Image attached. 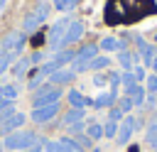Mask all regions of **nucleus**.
Masks as SVG:
<instances>
[{
  "label": "nucleus",
  "mask_w": 157,
  "mask_h": 152,
  "mask_svg": "<svg viewBox=\"0 0 157 152\" xmlns=\"http://www.w3.org/2000/svg\"><path fill=\"white\" fill-rule=\"evenodd\" d=\"M74 78H76L74 69H56V71L49 76V83H54V86H64V83H71Z\"/></svg>",
  "instance_id": "obj_9"
},
{
  "label": "nucleus",
  "mask_w": 157,
  "mask_h": 152,
  "mask_svg": "<svg viewBox=\"0 0 157 152\" xmlns=\"http://www.w3.org/2000/svg\"><path fill=\"white\" fill-rule=\"evenodd\" d=\"M150 66H152V69H155V74H157V56L152 59V64H150Z\"/></svg>",
  "instance_id": "obj_37"
},
{
  "label": "nucleus",
  "mask_w": 157,
  "mask_h": 152,
  "mask_svg": "<svg viewBox=\"0 0 157 152\" xmlns=\"http://www.w3.org/2000/svg\"><path fill=\"white\" fill-rule=\"evenodd\" d=\"M81 120H83V108H71V110L64 115V120H61V123L71 127V125H76V123H81Z\"/></svg>",
  "instance_id": "obj_17"
},
{
  "label": "nucleus",
  "mask_w": 157,
  "mask_h": 152,
  "mask_svg": "<svg viewBox=\"0 0 157 152\" xmlns=\"http://www.w3.org/2000/svg\"><path fill=\"white\" fill-rule=\"evenodd\" d=\"M113 103H115V93H110V91L98 93V98L93 101V105H96V108H113Z\"/></svg>",
  "instance_id": "obj_16"
},
{
  "label": "nucleus",
  "mask_w": 157,
  "mask_h": 152,
  "mask_svg": "<svg viewBox=\"0 0 157 152\" xmlns=\"http://www.w3.org/2000/svg\"><path fill=\"white\" fill-rule=\"evenodd\" d=\"M86 135H88L91 140H101V137H103V125H101V123H91V125H86Z\"/></svg>",
  "instance_id": "obj_22"
},
{
  "label": "nucleus",
  "mask_w": 157,
  "mask_h": 152,
  "mask_svg": "<svg viewBox=\"0 0 157 152\" xmlns=\"http://www.w3.org/2000/svg\"><path fill=\"white\" fill-rule=\"evenodd\" d=\"M105 66H110V59H108V56H96V59L88 61V71H101V69H105Z\"/></svg>",
  "instance_id": "obj_20"
},
{
  "label": "nucleus",
  "mask_w": 157,
  "mask_h": 152,
  "mask_svg": "<svg viewBox=\"0 0 157 152\" xmlns=\"http://www.w3.org/2000/svg\"><path fill=\"white\" fill-rule=\"evenodd\" d=\"M118 108H120L123 113H130V110L135 108V105H132V98H130V96H125V98H120V101H118Z\"/></svg>",
  "instance_id": "obj_29"
},
{
  "label": "nucleus",
  "mask_w": 157,
  "mask_h": 152,
  "mask_svg": "<svg viewBox=\"0 0 157 152\" xmlns=\"http://www.w3.org/2000/svg\"><path fill=\"white\" fill-rule=\"evenodd\" d=\"M56 113H59V103H52V105H42V108H34L29 118H32L37 125H44V123H49L52 118H56Z\"/></svg>",
  "instance_id": "obj_5"
},
{
  "label": "nucleus",
  "mask_w": 157,
  "mask_h": 152,
  "mask_svg": "<svg viewBox=\"0 0 157 152\" xmlns=\"http://www.w3.org/2000/svg\"><path fill=\"white\" fill-rule=\"evenodd\" d=\"M128 96L132 98V105H137V108H140V105H145L147 91H145V86H142V83H135V86H132V88L128 91Z\"/></svg>",
  "instance_id": "obj_13"
},
{
  "label": "nucleus",
  "mask_w": 157,
  "mask_h": 152,
  "mask_svg": "<svg viewBox=\"0 0 157 152\" xmlns=\"http://www.w3.org/2000/svg\"><path fill=\"white\" fill-rule=\"evenodd\" d=\"M125 118V113L120 110V108H110V113H108V120H113V123H118L120 125V120Z\"/></svg>",
  "instance_id": "obj_30"
},
{
  "label": "nucleus",
  "mask_w": 157,
  "mask_h": 152,
  "mask_svg": "<svg viewBox=\"0 0 157 152\" xmlns=\"http://www.w3.org/2000/svg\"><path fill=\"white\" fill-rule=\"evenodd\" d=\"M5 2H7V0H0V7H2V5H5Z\"/></svg>",
  "instance_id": "obj_39"
},
{
  "label": "nucleus",
  "mask_w": 157,
  "mask_h": 152,
  "mask_svg": "<svg viewBox=\"0 0 157 152\" xmlns=\"http://www.w3.org/2000/svg\"><path fill=\"white\" fill-rule=\"evenodd\" d=\"M76 5V0H54V7L56 10H71Z\"/></svg>",
  "instance_id": "obj_31"
},
{
  "label": "nucleus",
  "mask_w": 157,
  "mask_h": 152,
  "mask_svg": "<svg viewBox=\"0 0 157 152\" xmlns=\"http://www.w3.org/2000/svg\"><path fill=\"white\" fill-rule=\"evenodd\" d=\"M69 25H71V17H64V20H59V22L52 25V29L47 34V44H49L52 51H59L61 49V42H64V34H66Z\"/></svg>",
  "instance_id": "obj_4"
},
{
  "label": "nucleus",
  "mask_w": 157,
  "mask_h": 152,
  "mask_svg": "<svg viewBox=\"0 0 157 152\" xmlns=\"http://www.w3.org/2000/svg\"><path fill=\"white\" fill-rule=\"evenodd\" d=\"M81 37H83V22H81V20H71V25H69V29H66V34H64L61 49H64L66 44H74V42H78Z\"/></svg>",
  "instance_id": "obj_8"
},
{
  "label": "nucleus",
  "mask_w": 157,
  "mask_h": 152,
  "mask_svg": "<svg viewBox=\"0 0 157 152\" xmlns=\"http://www.w3.org/2000/svg\"><path fill=\"white\" fill-rule=\"evenodd\" d=\"M25 42H27V37H25V32H20V29H15V32H7L2 39H0V51H5L12 61L20 56V51H22V47H25Z\"/></svg>",
  "instance_id": "obj_2"
},
{
  "label": "nucleus",
  "mask_w": 157,
  "mask_h": 152,
  "mask_svg": "<svg viewBox=\"0 0 157 152\" xmlns=\"http://www.w3.org/2000/svg\"><path fill=\"white\" fill-rule=\"evenodd\" d=\"M115 135H118V123L108 120V123L103 125V137H115Z\"/></svg>",
  "instance_id": "obj_27"
},
{
  "label": "nucleus",
  "mask_w": 157,
  "mask_h": 152,
  "mask_svg": "<svg viewBox=\"0 0 157 152\" xmlns=\"http://www.w3.org/2000/svg\"><path fill=\"white\" fill-rule=\"evenodd\" d=\"M135 42H137V49H140V54H137V56L150 66V64H152V59H155V47H152V44H147L142 37H135Z\"/></svg>",
  "instance_id": "obj_10"
},
{
  "label": "nucleus",
  "mask_w": 157,
  "mask_h": 152,
  "mask_svg": "<svg viewBox=\"0 0 157 152\" xmlns=\"http://www.w3.org/2000/svg\"><path fill=\"white\" fill-rule=\"evenodd\" d=\"M39 25H42V20H39V17L34 15V12H29V15H27V17L22 20V25H20V32L29 34V32H34V29H37Z\"/></svg>",
  "instance_id": "obj_14"
},
{
  "label": "nucleus",
  "mask_w": 157,
  "mask_h": 152,
  "mask_svg": "<svg viewBox=\"0 0 157 152\" xmlns=\"http://www.w3.org/2000/svg\"><path fill=\"white\" fill-rule=\"evenodd\" d=\"M132 76H135V81H137V83L147 78V74H145V69H142V66H135V69H132Z\"/></svg>",
  "instance_id": "obj_33"
},
{
  "label": "nucleus",
  "mask_w": 157,
  "mask_h": 152,
  "mask_svg": "<svg viewBox=\"0 0 157 152\" xmlns=\"http://www.w3.org/2000/svg\"><path fill=\"white\" fill-rule=\"evenodd\" d=\"M29 64H32L29 59H17V61H15V66H12V74H15L17 78H22V76L27 74V69H29Z\"/></svg>",
  "instance_id": "obj_21"
},
{
  "label": "nucleus",
  "mask_w": 157,
  "mask_h": 152,
  "mask_svg": "<svg viewBox=\"0 0 157 152\" xmlns=\"http://www.w3.org/2000/svg\"><path fill=\"white\" fill-rule=\"evenodd\" d=\"M2 150H5V147H2V140H0V152H2Z\"/></svg>",
  "instance_id": "obj_38"
},
{
  "label": "nucleus",
  "mask_w": 157,
  "mask_h": 152,
  "mask_svg": "<svg viewBox=\"0 0 157 152\" xmlns=\"http://www.w3.org/2000/svg\"><path fill=\"white\" fill-rule=\"evenodd\" d=\"M145 91L147 93H157V74H150L145 78Z\"/></svg>",
  "instance_id": "obj_28"
},
{
  "label": "nucleus",
  "mask_w": 157,
  "mask_h": 152,
  "mask_svg": "<svg viewBox=\"0 0 157 152\" xmlns=\"http://www.w3.org/2000/svg\"><path fill=\"white\" fill-rule=\"evenodd\" d=\"M74 59H76V51H71V49H59L52 61H54L56 69H64V66H66L69 61H74Z\"/></svg>",
  "instance_id": "obj_12"
},
{
  "label": "nucleus",
  "mask_w": 157,
  "mask_h": 152,
  "mask_svg": "<svg viewBox=\"0 0 157 152\" xmlns=\"http://www.w3.org/2000/svg\"><path fill=\"white\" fill-rule=\"evenodd\" d=\"M49 10H52V7H49V5H47V2H39V5H37V7H34V15H37V17H39V20H42V22H44V20H47V17H49Z\"/></svg>",
  "instance_id": "obj_26"
},
{
  "label": "nucleus",
  "mask_w": 157,
  "mask_h": 152,
  "mask_svg": "<svg viewBox=\"0 0 157 152\" xmlns=\"http://www.w3.org/2000/svg\"><path fill=\"white\" fill-rule=\"evenodd\" d=\"M98 49H103V51H118V39L115 37H103L101 44H98Z\"/></svg>",
  "instance_id": "obj_24"
},
{
  "label": "nucleus",
  "mask_w": 157,
  "mask_h": 152,
  "mask_svg": "<svg viewBox=\"0 0 157 152\" xmlns=\"http://www.w3.org/2000/svg\"><path fill=\"white\" fill-rule=\"evenodd\" d=\"M145 142L150 145V147H157V123L152 120L150 125H147V130H145Z\"/></svg>",
  "instance_id": "obj_19"
},
{
  "label": "nucleus",
  "mask_w": 157,
  "mask_h": 152,
  "mask_svg": "<svg viewBox=\"0 0 157 152\" xmlns=\"http://www.w3.org/2000/svg\"><path fill=\"white\" fill-rule=\"evenodd\" d=\"M59 145L64 147V152H83L74 137H61V140H59Z\"/></svg>",
  "instance_id": "obj_23"
},
{
  "label": "nucleus",
  "mask_w": 157,
  "mask_h": 152,
  "mask_svg": "<svg viewBox=\"0 0 157 152\" xmlns=\"http://www.w3.org/2000/svg\"><path fill=\"white\" fill-rule=\"evenodd\" d=\"M59 98H61V86H54V83H42V86L34 91L32 105H34V108L52 105V103H59Z\"/></svg>",
  "instance_id": "obj_3"
},
{
  "label": "nucleus",
  "mask_w": 157,
  "mask_h": 152,
  "mask_svg": "<svg viewBox=\"0 0 157 152\" xmlns=\"http://www.w3.org/2000/svg\"><path fill=\"white\" fill-rule=\"evenodd\" d=\"M74 140L78 142V147H81V150H88V147L93 145V140H91L86 132H78V135H74Z\"/></svg>",
  "instance_id": "obj_25"
},
{
  "label": "nucleus",
  "mask_w": 157,
  "mask_h": 152,
  "mask_svg": "<svg viewBox=\"0 0 157 152\" xmlns=\"http://www.w3.org/2000/svg\"><path fill=\"white\" fill-rule=\"evenodd\" d=\"M25 120H27L25 113H12L10 118H5V120L0 123V135L5 137V135H10V132H15V130H22Z\"/></svg>",
  "instance_id": "obj_7"
},
{
  "label": "nucleus",
  "mask_w": 157,
  "mask_h": 152,
  "mask_svg": "<svg viewBox=\"0 0 157 152\" xmlns=\"http://www.w3.org/2000/svg\"><path fill=\"white\" fill-rule=\"evenodd\" d=\"M10 64H12V59H10V56H7L5 51H0V74H5Z\"/></svg>",
  "instance_id": "obj_32"
},
{
  "label": "nucleus",
  "mask_w": 157,
  "mask_h": 152,
  "mask_svg": "<svg viewBox=\"0 0 157 152\" xmlns=\"http://www.w3.org/2000/svg\"><path fill=\"white\" fill-rule=\"evenodd\" d=\"M155 123H157V115H155Z\"/></svg>",
  "instance_id": "obj_40"
},
{
  "label": "nucleus",
  "mask_w": 157,
  "mask_h": 152,
  "mask_svg": "<svg viewBox=\"0 0 157 152\" xmlns=\"http://www.w3.org/2000/svg\"><path fill=\"white\" fill-rule=\"evenodd\" d=\"M132 132H135V118L132 115H125L120 120V125H118V135H115L118 145H128L130 137H132Z\"/></svg>",
  "instance_id": "obj_6"
},
{
  "label": "nucleus",
  "mask_w": 157,
  "mask_h": 152,
  "mask_svg": "<svg viewBox=\"0 0 157 152\" xmlns=\"http://www.w3.org/2000/svg\"><path fill=\"white\" fill-rule=\"evenodd\" d=\"M42 147H44V145H42V142H37V145H32L29 150H22V152H42Z\"/></svg>",
  "instance_id": "obj_36"
},
{
  "label": "nucleus",
  "mask_w": 157,
  "mask_h": 152,
  "mask_svg": "<svg viewBox=\"0 0 157 152\" xmlns=\"http://www.w3.org/2000/svg\"><path fill=\"white\" fill-rule=\"evenodd\" d=\"M96 56H98V44H86V47H81V49L76 51V59H74V61L88 64V61L96 59Z\"/></svg>",
  "instance_id": "obj_11"
},
{
  "label": "nucleus",
  "mask_w": 157,
  "mask_h": 152,
  "mask_svg": "<svg viewBox=\"0 0 157 152\" xmlns=\"http://www.w3.org/2000/svg\"><path fill=\"white\" fill-rule=\"evenodd\" d=\"M93 83H96L98 88H103V86H105V76H101V74H96V76H93Z\"/></svg>",
  "instance_id": "obj_35"
},
{
  "label": "nucleus",
  "mask_w": 157,
  "mask_h": 152,
  "mask_svg": "<svg viewBox=\"0 0 157 152\" xmlns=\"http://www.w3.org/2000/svg\"><path fill=\"white\" fill-rule=\"evenodd\" d=\"M32 145H37V135L29 132V130H15L10 135L2 137V147L5 150H29Z\"/></svg>",
  "instance_id": "obj_1"
},
{
  "label": "nucleus",
  "mask_w": 157,
  "mask_h": 152,
  "mask_svg": "<svg viewBox=\"0 0 157 152\" xmlns=\"http://www.w3.org/2000/svg\"><path fill=\"white\" fill-rule=\"evenodd\" d=\"M42 59H44V51H34V54L29 56V61H32V64H42Z\"/></svg>",
  "instance_id": "obj_34"
},
{
  "label": "nucleus",
  "mask_w": 157,
  "mask_h": 152,
  "mask_svg": "<svg viewBox=\"0 0 157 152\" xmlns=\"http://www.w3.org/2000/svg\"><path fill=\"white\" fill-rule=\"evenodd\" d=\"M69 103L74 105V108H86V105H93V101H88L83 93H78V91H69Z\"/></svg>",
  "instance_id": "obj_15"
},
{
  "label": "nucleus",
  "mask_w": 157,
  "mask_h": 152,
  "mask_svg": "<svg viewBox=\"0 0 157 152\" xmlns=\"http://www.w3.org/2000/svg\"><path fill=\"white\" fill-rule=\"evenodd\" d=\"M0 96H2L5 101L15 103V101H17V96H20V88H17L15 83H5V86H0Z\"/></svg>",
  "instance_id": "obj_18"
}]
</instances>
